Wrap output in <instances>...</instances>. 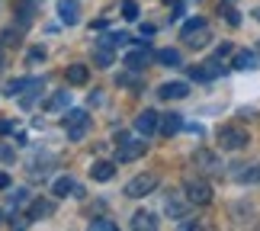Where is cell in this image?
Listing matches in <instances>:
<instances>
[{
	"instance_id": "1",
	"label": "cell",
	"mask_w": 260,
	"mask_h": 231,
	"mask_svg": "<svg viewBox=\"0 0 260 231\" xmlns=\"http://www.w3.org/2000/svg\"><path fill=\"white\" fill-rule=\"evenodd\" d=\"M180 39H183L186 45H193V48H203V45H209V39H212V29H209V23L203 16H196L180 29Z\"/></svg>"
},
{
	"instance_id": "2",
	"label": "cell",
	"mask_w": 260,
	"mask_h": 231,
	"mask_svg": "<svg viewBox=\"0 0 260 231\" xmlns=\"http://www.w3.org/2000/svg\"><path fill=\"white\" fill-rule=\"evenodd\" d=\"M183 193H186V203H193V206H209L212 203V186H209L203 177H186L183 180Z\"/></svg>"
},
{
	"instance_id": "3",
	"label": "cell",
	"mask_w": 260,
	"mask_h": 231,
	"mask_svg": "<svg viewBox=\"0 0 260 231\" xmlns=\"http://www.w3.org/2000/svg\"><path fill=\"white\" fill-rule=\"evenodd\" d=\"M148 151V138H128V135H119V151H116V160L119 164H132Z\"/></svg>"
},
{
	"instance_id": "4",
	"label": "cell",
	"mask_w": 260,
	"mask_h": 231,
	"mask_svg": "<svg viewBox=\"0 0 260 231\" xmlns=\"http://www.w3.org/2000/svg\"><path fill=\"white\" fill-rule=\"evenodd\" d=\"M64 128H68L71 142H84L87 132H90V116L84 109H71V113H64Z\"/></svg>"
},
{
	"instance_id": "5",
	"label": "cell",
	"mask_w": 260,
	"mask_h": 231,
	"mask_svg": "<svg viewBox=\"0 0 260 231\" xmlns=\"http://www.w3.org/2000/svg\"><path fill=\"white\" fill-rule=\"evenodd\" d=\"M251 142L247 132L241 125H222L218 128V145H222V151H241V148Z\"/></svg>"
},
{
	"instance_id": "6",
	"label": "cell",
	"mask_w": 260,
	"mask_h": 231,
	"mask_svg": "<svg viewBox=\"0 0 260 231\" xmlns=\"http://www.w3.org/2000/svg\"><path fill=\"white\" fill-rule=\"evenodd\" d=\"M154 189H157V174H138V177H132L125 183V196L128 199H142L148 193H154Z\"/></svg>"
},
{
	"instance_id": "7",
	"label": "cell",
	"mask_w": 260,
	"mask_h": 231,
	"mask_svg": "<svg viewBox=\"0 0 260 231\" xmlns=\"http://www.w3.org/2000/svg\"><path fill=\"white\" fill-rule=\"evenodd\" d=\"M193 164L203 170V174H222V157L209 148H196L193 151Z\"/></svg>"
},
{
	"instance_id": "8",
	"label": "cell",
	"mask_w": 260,
	"mask_h": 231,
	"mask_svg": "<svg viewBox=\"0 0 260 231\" xmlns=\"http://www.w3.org/2000/svg\"><path fill=\"white\" fill-rule=\"evenodd\" d=\"M58 19L68 26L81 23V0H58Z\"/></svg>"
},
{
	"instance_id": "9",
	"label": "cell",
	"mask_w": 260,
	"mask_h": 231,
	"mask_svg": "<svg viewBox=\"0 0 260 231\" xmlns=\"http://www.w3.org/2000/svg\"><path fill=\"white\" fill-rule=\"evenodd\" d=\"M135 132L142 138H151L157 132V113H154V109H145V113L135 116Z\"/></svg>"
},
{
	"instance_id": "10",
	"label": "cell",
	"mask_w": 260,
	"mask_h": 231,
	"mask_svg": "<svg viewBox=\"0 0 260 231\" xmlns=\"http://www.w3.org/2000/svg\"><path fill=\"white\" fill-rule=\"evenodd\" d=\"M157 96H161V100H183V96H189V87L183 84V80L161 84V87H157Z\"/></svg>"
},
{
	"instance_id": "11",
	"label": "cell",
	"mask_w": 260,
	"mask_h": 231,
	"mask_svg": "<svg viewBox=\"0 0 260 231\" xmlns=\"http://www.w3.org/2000/svg\"><path fill=\"white\" fill-rule=\"evenodd\" d=\"M157 128L171 138V135H177L180 128H183V116L180 113H167V116H157Z\"/></svg>"
},
{
	"instance_id": "12",
	"label": "cell",
	"mask_w": 260,
	"mask_h": 231,
	"mask_svg": "<svg viewBox=\"0 0 260 231\" xmlns=\"http://www.w3.org/2000/svg\"><path fill=\"white\" fill-rule=\"evenodd\" d=\"M218 71H222L218 61H203V64H193V68H189V74H193L196 80H215Z\"/></svg>"
},
{
	"instance_id": "13",
	"label": "cell",
	"mask_w": 260,
	"mask_h": 231,
	"mask_svg": "<svg viewBox=\"0 0 260 231\" xmlns=\"http://www.w3.org/2000/svg\"><path fill=\"white\" fill-rule=\"evenodd\" d=\"M52 193L55 196H81V186H77L71 177H58L52 183Z\"/></svg>"
},
{
	"instance_id": "14",
	"label": "cell",
	"mask_w": 260,
	"mask_h": 231,
	"mask_svg": "<svg viewBox=\"0 0 260 231\" xmlns=\"http://www.w3.org/2000/svg\"><path fill=\"white\" fill-rule=\"evenodd\" d=\"M154 58H157V64H164V68H180L183 64V55H180L177 48H157Z\"/></svg>"
},
{
	"instance_id": "15",
	"label": "cell",
	"mask_w": 260,
	"mask_h": 231,
	"mask_svg": "<svg viewBox=\"0 0 260 231\" xmlns=\"http://www.w3.org/2000/svg\"><path fill=\"white\" fill-rule=\"evenodd\" d=\"M232 64L238 71H254V68H260V58H257V52H235Z\"/></svg>"
},
{
	"instance_id": "16",
	"label": "cell",
	"mask_w": 260,
	"mask_h": 231,
	"mask_svg": "<svg viewBox=\"0 0 260 231\" xmlns=\"http://www.w3.org/2000/svg\"><path fill=\"white\" fill-rule=\"evenodd\" d=\"M87 80H90V68L87 64H68V84L84 87Z\"/></svg>"
},
{
	"instance_id": "17",
	"label": "cell",
	"mask_w": 260,
	"mask_h": 231,
	"mask_svg": "<svg viewBox=\"0 0 260 231\" xmlns=\"http://www.w3.org/2000/svg\"><path fill=\"white\" fill-rule=\"evenodd\" d=\"M90 174H93V180H96V183H106V180H113L116 167L109 164V160H96V164L90 167Z\"/></svg>"
},
{
	"instance_id": "18",
	"label": "cell",
	"mask_w": 260,
	"mask_h": 231,
	"mask_svg": "<svg viewBox=\"0 0 260 231\" xmlns=\"http://www.w3.org/2000/svg\"><path fill=\"white\" fill-rule=\"evenodd\" d=\"M235 180L238 183H254V180H260V164H241V170H235Z\"/></svg>"
},
{
	"instance_id": "19",
	"label": "cell",
	"mask_w": 260,
	"mask_h": 231,
	"mask_svg": "<svg viewBox=\"0 0 260 231\" xmlns=\"http://www.w3.org/2000/svg\"><path fill=\"white\" fill-rule=\"evenodd\" d=\"M45 215H52V203H45V199H36V203L29 206V212H26L29 222H36V218H45Z\"/></svg>"
},
{
	"instance_id": "20",
	"label": "cell",
	"mask_w": 260,
	"mask_h": 231,
	"mask_svg": "<svg viewBox=\"0 0 260 231\" xmlns=\"http://www.w3.org/2000/svg\"><path fill=\"white\" fill-rule=\"evenodd\" d=\"M132 228H135V231H142V228L154 231V228H157V218H154L151 212H135V215H132Z\"/></svg>"
},
{
	"instance_id": "21",
	"label": "cell",
	"mask_w": 260,
	"mask_h": 231,
	"mask_svg": "<svg viewBox=\"0 0 260 231\" xmlns=\"http://www.w3.org/2000/svg\"><path fill=\"white\" fill-rule=\"evenodd\" d=\"M125 64L132 68V71H142V68L148 64V52H145V48H135V52H128V55H125Z\"/></svg>"
},
{
	"instance_id": "22",
	"label": "cell",
	"mask_w": 260,
	"mask_h": 231,
	"mask_svg": "<svg viewBox=\"0 0 260 231\" xmlns=\"http://www.w3.org/2000/svg\"><path fill=\"white\" fill-rule=\"evenodd\" d=\"M68 100H71V93H68V90H58V93L45 103V109H48V113H61V109L68 106Z\"/></svg>"
},
{
	"instance_id": "23",
	"label": "cell",
	"mask_w": 260,
	"mask_h": 231,
	"mask_svg": "<svg viewBox=\"0 0 260 231\" xmlns=\"http://www.w3.org/2000/svg\"><path fill=\"white\" fill-rule=\"evenodd\" d=\"M93 64H96V68H109V64H113V48H109V45H96Z\"/></svg>"
},
{
	"instance_id": "24",
	"label": "cell",
	"mask_w": 260,
	"mask_h": 231,
	"mask_svg": "<svg viewBox=\"0 0 260 231\" xmlns=\"http://www.w3.org/2000/svg\"><path fill=\"white\" fill-rule=\"evenodd\" d=\"M29 84H32L29 77H16V80H10V84H7L4 93H7V96H19V93H23V90H26Z\"/></svg>"
},
{
	"instance_id": "25",
	"label": "cell",
	"mask_w": 260,
	"mask_h": 231,
	"mask_svg": "<svg viewBox=\"0 0 260 231\" xmlns=\"http://www.w3.org/2000/svg\"><path fill=\"white\" fill-rule=\"evenodd\" d=\"M167 212H171L174 218H183V212H186V203H183L180 196H171V199H167Z\"/></svg>"
},
{
	"instance_id": "26",
	"label": "cell",
	"mask_w": 260,
	"mask_h": 231,
	"mask_svg": "<svg viewBox=\"0 0 260 231\" xmlns=\"http://www.w3.org/2000/svg\"><path fill=\"white\" fill-rule=\"evenodd\" d=\"M122 19H128V23L138 19V4H135V0H125V4H122Z\"/></svg>"
},
{
	"instance_id": "27",
	"label": "cell",
	"mask_w": 260,
	"mask_h": 231,
	"mask_svg": "<svg viewBox=\"0 0 260 231\" xmlns=\"http://www.w3.org/2000/svg\"><path fill=\"white\" fill-rule=\"evenodd\" d=\"M90 228L93 231H116V222H109V218H90Z\"/></svg>"
},
{
	"instance_id": "28",
	"label": "cell",
	"mask_w": 260,
	"mask_h": 231,
	"mask_svg": "<svg viewBox=\"0 0 260 231\" xmlns=\"http://www.w3.org/2000/svg\"><path fill=\"white\" fill-rule=\"evenodd\" d=\"M119 87H142V80L135 74H119Z\"/></svg>"
},
{
	"instance_id": "29",
	"label": "cell",
	"mask_w": 260,
	"mask_h": 231,
	"mask_svg": "<svg viewBox=\"0 0 260 231\" xmlns=\"http://www.w3.org/2000/svg\"><path fill=\"white\" fill-rule=\"evenodd\" d=\"M26 199H29V196H26V189H13V196H10V206H23Z\"/></svg>"
},
{
	"instance_id": "30",
	"label": "cell",
	"mask_w": 260,
	"mask_h": 231,
	"mask_svg": "<svg viewBox=\"0 0 260 231\" xmlns=\"http://www.w3.org/2000/svg\"><path fill=\"white\" fill-rule=\"evenodd\" d=\"M222 13H225V19H228L232 26H238V23H241V19H238V10H235V7H225Z\"/></svg>"
},
{
	"instance_id": "31",
	"label": "cell",
	"mask_w": 260,
	"mask_h": 231,
	"mask_svg": "<svg viewBox=\"0 0 260 231\" xmlns=\"http://www.w3.org/2000/svg\"><path fill=\"white\" fill-rule=\"evenodd\" d=\"M36 61H45V52H42V48H32V52H29V64H36Z\"/></svg>"
},
{
	"instance_id": "32",
	"label": "cell",
	"mask_w": 260,
	"mask_h": 231,
	"mask_svg": "<svg viewBox=\"0 0 260 231\" xmlns=\"http://www.w3.org/2000/svg\"><path fill=\"white\" fill-rule=\"evenodd\" d=\"M13 42H16V32H13V29H7V32L0 36V45H13Z\"/></svg>"
},
{
	"instance_id": "33",
	"label": "cell",
	"mask_w": 260,
	"mask_h": 231,
	"mask_svg": "<svg viewBox=\"0 0 260 231\" xmlns=\"http://www.w3.org/2000/svg\"><path fill=\"white\" fill-rule=\"evenodd\" d=\"M7 186H10V177H7V174H0V189H7Z\"/></svg>"
},
{
	"instance_id": "34",
	"label": "cell",
	"mask_w": 260,
	"mask_h": 231,
	"mask_svg": "<svg viewBox=\"0 0 260 231\" xmlns=\"http://www.w3.org/2000/svg\"><path fill=\"white\" fill-rule=\"evenodd\" d=\"M23 4H29V7H39V4H42V0H23Z\"/></svg>"
},
{
	"instance_id": "35",
	"label": "cell",
	"mask_w": 260,
	"mask_h": 231,
	"mask_svg": "<svg viewBox=\"0 0 260 231\" xmlns=\"http://www.w3.org/2000/svg\"><path fill=\"white\" fill-rule=\"evenodd\" d=\"M0 132H10V122H0Z\"/></svg>"
},
{
	"instance_id": "36",
	"label": "cell",
	"mask_w": 260,
	"mask_h": 231,
	"mask_svg": "<svg viewBox=\"0 0 260 231\" xmlns=\"http://www.w3.org/2000/svg\"><path fill=\"white\" fill-rule=\"evenodd\" d=\"M0 68H4V45H0Z\"/></svg>"
},
{
	"instance_id": "37",
	"label": "cell",
	"mask_w": 260,
	"mask_h": 231,
	"mask_svg": "<svg viewBox=\"0 0 260 231\" xmlns=\"http://www.w3.org/2000/svg\"><path fill=\"white\" fill-rule=\"evenodd\" d=\"M254 19H260V7H257V10H254Z\"/></svg>"
},
{
	"instance_id": "38",
	"label": "cell",
	"mask_w": 260,
	"mask_h": 231,
	"mask_svg": "<svg viewBox=\"0 0 260 231\" xmlns=\"http://www.w3.org/2000/svg\"><path fill=\"white\" fill-rule=\"evenodd\" d=\"M254 52H257V58H260V42H257V48H254Z\"/></svg>"
},
{
	"instance_id": "39",
	"label": "cell",
	"mask_w": 260,
	"mask_h": 231,
	"mask_svg": "<svg viewBox=\"0 0 260 231\" xmlns=\"http://www.w3.org/2000/svg\"><path fill=\"white\" fill-rule=\"evenodd\" d=\"M164 4H180V0H164Z\"/></svg>"
},
{
	"instance_id": "40",
	"label": "cell",
	"mask_w": 260,
	"mask_h": 231,
	"mask_svg": "<svg viewBox=\"0 0 260 231\" xmlns=\"http://www.w3.org/2000/svg\"><path fill=\"white\" fill-rule=\"evenodd\" d=\"M0 225H4V212H0Z\"/></svg>"
}]
</instances>
